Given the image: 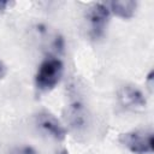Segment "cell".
<instances>
[{
	"instance_id": "1",
	"label": "cell",
	"mask_w": 154,
	"mask_h": 154,
	"mask_svg": "<svg viewBox=\"0 0 154 154\" xmlns=\"http://www.w3.org/2000/svg\"><path fill=\"white\" fill-rule=\"evenodd\" d=\"M64 64L59 58L48 57L41 61L35 73V85L40 91L47 93L54 89L61 79Z\"/></svg>"
},
{
	"instance_id": "2",
	"label": "cell",
	"mask_w": 154,
	"mask_h": 154,
	"mask_svg": "<svg viewBox=\"0 0 154 154\" xmlns=\"http://www.w3.org/2000/svg\"><path fill=\"white\" fill-rule=\"evenodd\" d=\"M119 142L134 154H152L154 150V135L147 129L124 132L119 136Z\"/></svg>"
},
{
	"instance_id": "3",
	"label": "cell",
	"mask_w": 154,
	"mask_h": 154,
	"mask_svg": "<svg viewBox=\"0 0 154 154\" xmlns=\"http://www.w3.org/2000/svg\"><path fill=\"white\" fill-rule=\"evenodd\" d=\"M109 8L102 2L93 4L85 13L89 22V35L93 40H97L103 36L109 19Z\"/></svg>"
},
{
	"instance_id": "4",
	"label": "cell",
	"mask_w": 154,
	"mask_h": 154,
	"mask_svg": "<svg viewBox=\"0 0 154 154\" xmlns=\"http://www.w3.org/2000/svg\"><path fill=\"white\" fill-rule=\"evenodd\" d=\"M119 105L128 111H138L146 107L147 100L141 89L132 84H125L117 93Z\"/></svg>"
},
{
	"instance_id": "5",
	"label": "cell",
	"mask_w": 154,
	"mask_h": 154,
	"mask_svg": "<svg viewBox=\"0 0 154 154\" xmlns=\"http://www.w3.org/2000/svg\"><path fill=\"white\" fill-rule=\"evenodd\" d=\"M36 123L43 131L57 141H63L66 136V129L58 120V118L48 111H40L36 114Z\"/></svg>"
},
{
	"instance_id": "6",
	"label": "cell",
	"mask_w": 154,
	"mask_h": 154,
	"mask_svg": "<svg viewBox=\"0 0 154 154\" xmlns=\"http://www.w3.org/2000/svg\"><path fill=\"white\" fill-rule=\"evenodd\" d=\"M66 119L71 128H73L75 130H82L87 126L88 117L84 107L79 102H75L69 106Z\"/></svg>"
},
{
	"instance_id": "7",
	"label": "cell",
	"mask_w": 154,
	"mask_h": 154,
	"mask_svg": "<svg viewBox=\"0 0 154 154\" xmlns=\"http://www.w3.org/2000/svg\"><path fill=\"white\" fill-rule=\"evenodd\" d=\"M137 8V2L134 0H117L109 2V11L123 19L132 18Z\"/></svg>"
},
{
	"instance_id": "8",
	"label": "cell",
	"mask_w": 154,
	"mask_h": 154,
	"mask_svg": "<svg viewBox=\"0 0 154 154\" xmlns=\"http://www.w3.org/2000/svg\"><path fill=\"white\" fill-rule=\"evenodd\" d=\"M11 154H37V152L30 146H20L14 148L11 152Z\"/></svg>"
},
{
	"instance_id": "9",
	"label": "cell",
	"mask_w": 154,
	"mask_h": 154,
	"mask_svg": "<svg viewBox=\"0 0 154 154\" xmlns=\"http://www.w3.org/2000/svg\"><path fill=\"white\" fill-rule=\"evenodd\" d=\"M8 1H4V0H0V14H2L5 11H6V8H7V6H8Z\"/></svg>"
},
{
	"instance_id": "10",
	"label": "cell",
	"mask_w": 154,
	"mask_h": 154,
	"mask_svg": "<svg viewBox=\"0 0 154 154\" xmlns=\"http://www.w3.org/2000/svg\"><path fill=\"white\" fill-rule=\"evenodd\" d=\"M5 72H6V67H5V65L2 64V61L0 60V78L5 75Z\"/></svg>"
},
{
	"instance_id": "11",
	"label": "cell",
	"mask_w": 154,
	"mask_h": 154,
	"mask_svg": "<svg viewBox=\"0 0 154 154\" xmlns=\"http://www.w3.org/2000/svg\"><path fill=\"white\" fill-rule=\"evenodd\" d=\"M55 154H69V153H67V150H66V149H61V150L57 152Z\"/></svg>"
}]
</instances>
